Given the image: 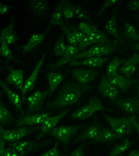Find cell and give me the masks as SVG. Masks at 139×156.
Returning <instances> with one entry per match:
<instances>
[{"instance_id": "46", "label": "cell", "mask_w": 139, "mask_h": 156, "mask_svg": "<svg viewBox=\"0 0 139 156\" xmlns=\"http://www.w3.org/2000/svg\"><path fill=\"white\" fill-rule=\"evenodd\" d=\"M5 155L6 156H19L18 153L12 148H6L5 150Z\"/></svg>"}, {"instance_id": "17", "label": "cell", "mask_w": 139, "mask_h": 156, "mask_svg": "<svg viewBox=\"0 0 139 156\" xmlns=\"http://www.w3.org/2000/svg\"><path fill=\"white\" fill-rule=\"evenodd\" d=\"M74 79L81 84H87L95 79L98 72L94 69H74L71 71Z\"/></svg>"}, {"instance_id": "14", "label": "cell", "mask_w": 139, "mask_h": 156, "mask_svg": "<svg viewBox=\"0 0 139 156\" xmlns=\"http://www.w3.org/2000/svg\"><path fill=\"white\" fill-rule=\"evenodd\" d=\"M45 56V52L43 55L41 60H40V61L38 63H37L36 68H34L33 72H32L30 76H29L28 79L26 80L24 84H23V88L21 89V93H22V97H21V99H22L23 103L26 101V99L25 98V95L28 92H29V91L33 90V89L34 88V83H35L37 76H38V74L40 70V68H41V66L43 65V63H44Z\"/></svg>"}, {"instance_id": "22", "label": "cell", "mask_w": 139, "mask_h": 156, "mask_svg": "<svg viewBox=\"0 0 139 156\" xmlns=\"http://www.w3.org/2000/svg\"><path fill=\"white\" fill-rule=\"evenodd\" d=\"M139 63V55L136 52L133 54L132 57L128 59L124 66L119 69L120 72L125 75L127 79H130V76L136 71V66Z\"/></svg>"}, {"instance_id": "40", "label": "cell", "mask_w": 139, "mask_h": 156, "mask_svg": "<svg viewBox=\"0 0 139 156\" xmlns=\"http://www.w3.org/2000/svg\"><path fill=\"white\" fill-rule=\"evenodd\" d=\"M59 144V141H56L54 147L50 150L47 151L44 154L40 155L39 156H67L66 155H63L58 150V146Z\"/></svg>"}, {"instance_id": "28", "label": "cell", "mask_w": 139, "mask_h": 156, "mask_svg": "<svg viewBox=\"0 0 139 156\" xmlns=\"http://www.w3.org/2000/svg\"><path fill=\"white\" fill-rule=\"evenodd\" d=\"M32 11L37 16H43L48 10V2L47 0H32L30 1Z\"/></svg>"}, {"instance_id": "6", "label": "cell", "mask_w": 139, "mask_h": 156, "mask_svg": "<svg viewBox=\"0 0 139 156\" xmlns=\"http://www.w3.org/2000/svg\"><path fill=\"white\" fill-rule=\"evenodd\" d=\"M118 41L112 45H105L98 44L97 45H93L89 50H85L80 54H78L75 57L73 58V61L76 59L85 58H91L92 56H97V57H101L105 55H110L112 54L114 50H116L117 48Z\"/></svg>"}, {"instance_id": "27", "label": "cell", "mask_w": 139, "mask_h": 156, "mask_svg": "<svg viewBox=\"0 0 139 156\" xmlns=\"http://www.w3.org/2000/svg\"><path fill=\"white\" fill-rule=\"evenodd\" d=\"M45 34H37L34 33L32 34L28 42L26 45L23 46H20L17 48V50H22L23 53H27L30 52L31 50L34 49V48L37 47V45H39L41 43L44 41L45 39Z\"/></svg>"}, {"instance_id": "26", "label": "cell", "mask_w": 139, "mask_h": 156, "mask_svg": "<svg viewBox=\"0 0 139 156\" xmlns=\"http://www.w3.org/2000/svg\"><path fill=\"white\" fill-rule=\"evenodd\" d=\"M108 60V58L105 57H91L86 59V60L82 61H74L70 63V66H84L92 67V68H97L103 65L104 63Z\"/></svg>"}, {"instance_id": "51", "label": "cell", "mask_w": 139, "mask_h": 156, "mask_svg": "<svg viewBox=\"0 0 139 156\" xmlns=\"http://www.w3.org/2000/svg\"><path fill=\"white\" fill-rule=\"evenodd\" d=\"M136 90H137V95L139 97V81H138V87H136Z\"/></svg>"}, {"instance_id": "47", "label": "cell", "mask_w": 139, "mask_h": 156, "mask_svg": "<svg viewBox=\"0 0 139 156\" xmlns=\"http://www.w3.org/2000/svg\"><path fill=\"white\" fill-rule=\"evenodd\" d=\"M130 119L131 121H132L134 127L136 129H137L138 133H139V125H138V123L137 122V121H136V120L135 115H133L132 117H130Z\"/></svg>"}, {"instance_id": "48", "label": "cell", "mask_w": 139, "mask_h": 156, "mask_svg": "<svg viewBox=\"0 0 139 156\" xmlns=\"http://www.w3.org/2000/svg\"><path fill=\"white\" fill-rule=\"evenodd\" d=\"M123 156H139V151H136V150L131 151V152L129 153V154L127 155H123Z\"/></svg>"}, {"instance_id": "35", "label": "cell", "mask_w": 139, "mask_h": 156, "mask_svg": "<svg viewBox=\"0 0 139 156\" xmlns=\"http://www.w3.org/2000/svg\"><path fill=\"white\" fill-rule=\"evenodd\" d=\"M125 23V33L128 39L132 41H137L139 44V35L132 24L124 21Z\"/></svg>"}, {"instance_id": "39", "label": "cell", "mask_w": 139, "mask_h": 156, "mask_svg": "<svg viewBox=\"0 0 139 156\" xmlns=\"http://www.w3.org/2000/svg\"><path fill=\"white\" fill-rule=\"evenodd\" d=\"M76 7L72 4L69 1H66V6L63 10V14L66 20L71 19L74 17L76 11Z\"/></svg>"}, {"instance_id": "1", "label": "cell", "mask_w": 139, "mask_h": 156, "mask_svg": "<svg viewBox=\"0 0 139 156\" xmlns=\"http://www.w3.org/2000/svg\"><path fill=\"white\" fill-rule=\"evenodd\" d=\"M92 90V86L80 83L70 82L65 85L59 91V94L54 101L47 104V109H60L64 107L71 105L77 103L80 97Z\"/></svg>"}, {"instance_id": "45", "label": "cell", "mask_w": 139, "mask_h": 156, "mask_svg": "<svg viewBox=\"0 0 139 156\" xmlns=\"http://www.w3.org/2000/svg\"><path fill=\"white\" fill-rule=\"evenodd\" d=\"M12 7V6H9V5H6L2 2H0V14L1 15L6 14L9 10L11 9Z\"/></svg>"}, {"instance_id": "3", "label": "cell", "mask_w": 139, "mask_h": 156, "mask_svg": "<svg viewBox=\"0 0 139 156\" xmlns=\"http://www.w3.org/2000/svg\"><path fill=\"white\" fill-rule=\"evenodd\" d=\"M52 143V140L49 139L48 140H44L42 142L26 140L12 142V143H9L8 145L10 148L14 149L18 153L20 156H24L28 153L37 151L38 150L48 146V145Z\"/></svg>"}, {"instance_id": "24", "label": "cell", "mask_w": 139, "mask_h": 156, "mask_svg": "<svg viewBox=\"0 0 139 156\" xmlns=\"http://www.w3.org/2000/svg\"><path fill=\"white\" fill-rule=\"evenodd\" d=\"M92 44H100L105 45H112L117 41H112L105 33L96 29L87 35Z\"/></svg>"}, {"instance_id": "4", "label": "cell", "mask_w": 139, "mask_h": 156, "mask_svg": "<svg viewBox=\"0 0 139 156\" xmlns=\"http://www.w3.org/2000/svg\"><path fill=\"white\" fill-rule=\"evenodd\" d=\"M109 111L103 105L102 101L97 97L92 96L90 99L89 103L87 105L82 107L81 108L77 109L70 115L72 119L85 120L91 116L94 112L97 111Z\"/></svg>"}, {"instance_id": "44", "label": "cell", "mask_w": 139, "mask_h": 156, "mask_svg": "<svg viewBox=\"0 0 139 156\" xmlns=\"http://www.w3.org/2000/svg\"><path fill=\"white\" fill-rule=\"evenodd\" d=\"M127 7L132 10H139V0H132L127 4Z\"/></svg>"}, {"instance_id": "18", "label": "cell", "mask_w": 139, "mask_h": 156, "mask_svg": "<svg viewBox=\"0 0 139 156\" xmlns=\"http://www.w3.org/2000/svg\"><path fill=\"white\" fill-rule=\"evenodd\" d=\"M15 27V20L14 18L11 17L10 18V21L9 26L7 28H5L2 31L1 38L0 40L4 41L6 44L9 45L10 44H13L17 43V33L14 29Z\"/></svg>"}, {"instance_id": "8", "label": "cell", "mask_w": 139, "mask_h": 156, "mask_svg": "<svg viewBox=\"0 0 139 156\" xmlns=\"http://www.w3.org/2000/svg\"><path fill=\"white\" fill-rule=\"evenodd\" d=\"M50 90H45L41 91L37 90L33 94L29 96L26 98L28 104V108L27 109V115H30L33 113L41 111L43 108L44 101L48 96Z\"/></svg>"}, {"instance_id": "15", "label": "cell", "mask_w": 139, "mask_h": 156, "mask_svg": "<svg viewBox=\"0 0 139 156\" xmlns=\"http://www.w3.org/2000/svg\"><path fill=\"white\" fill-rule=\"evenodd\" d=\"M98 91L103 96L111 99L112 101L116 100L117 96L119 94V91L109 81L105 76H103L101 82L98 87Z\"/></svg>"}, {"instance_id": "29", "label": "cell", "mask_w": 139, "mask_h": 156, "mask_svg": "<svg viewBox=\"0 0 139 156\" xmlns=\"http://www.w3.org/2000/svg\"><path fill=\"white\" fill-rule=\"evenodd\" d=\"M66 76V75L63 76L60 72H50V73L46 74V77L50 85V97L52 95L55 90L60 85V83Z\"/></svg>"}, {"instance_id": "13", "label": "cell", "mask_w": 139, "mask_h": 156, "mask_svg": "<svg viewBox=\"0 0 139 156\" xmlns=\"http://www.w3.org/2000/svg\"><path fill=\"white\" fill-rule=\"evenodd\" d=\"M109 81L115 87L119 88L122 91L126 93L128 90L132 87L133 85L138 83L137 79H130L122 75H119L116 73L113 76L108 78Z\"/></svg>"}, {"instance_id": "9", "label": "cell", "mask_w": 139, "mask_h": 156, "mask_svg": "<svg viewBox=\"0 0 139 156\" xmlns=\"http://www.w3.org/2000/svg\"><path fill=\"white\" fill-rule=\"evenodd\" d=\"M103 127L101 123L97 119L95 116L94 121L89 127L84 129L79 135L74 139L73 143H77L79 141H85L86 140H94L96 141L99 138Z\"/></svg>"}, {"instance_id": "37", "label": "cell", "mask_w": 139, "mask_h": 156, "mask_svg": "<svg viewBox=\"0 0 139 156\" xmlns=\"http://www.w3.org/2000/svg\"><path fill=\"white\" fill-rule=\"evenodd\" d=\"M59 26L61 27V29L63 30V33H65V34L67 37V39H68V41L70 44V45H74V46L77 47L78 42H77L75 37H74V34L73 32H72L71 30L69 28V27L66 26V24H64V22L63 20L61 21Z\"/></svg>"}, {"instance_id": "20", "label": "cell", "mask_w": 139, "mask_h": 156, "mask_svg": "<svg viewBox=\"0 0 139 156\" xmlns=\"http://www.w3.org/2000/svg\"><path fill=\"white\" fill-rule=\"evenodd\" d=\"M66 23L68 24V26L69 28L71 30L72 32H73L74 37L77 39V42L79 43V50H84L87 47L90 46L92 44V43L90 41L89 38L87 35H85L84 33H83L80 30L79 28H77L75 26H73L70 23L68 20H66Z\"/></svg>"}, {"instance_id": "36", "label": "cell", "mask_w": 139, "mask_h": 156, "mask_svg": "<svg viewBox=\"0 0 139 156\" xmlns=\"http://www.w3.org/2000/svg\"><path fill=\"white\" fill-rule=\"evenodd\" d=\"M126 60H120V59L115 56L110 63H109L108 66V69H107V77H109L113 76L114 74L116 73V69H118L119 66L123 63H125Z\"/></svg>"}, {"instance_id": "10", "label": "cell", "mask_w": 139, "mask_h": 156, "mask_svg": "<svg viewBox=\"0 0 139 156\" xmlns=\"http://www.w3.org/2000/svg\"><path fill=\"white\" fill-rule=\"evenodd\" d=\"M53 113H39L34 115H19L16 122L15 127H23V126L33 125L35 124H42Z\"/></svg>"}, {"instance_id": "34", "label": "cell", "mask_w": 139, "mask_h": 156, "mask_svg": "<svg viewBox=\"0 0 139 156\" xmlns=\"http://www.w3.org/2000/svg\"><path fill=\"white\" fill-rule=\"evenodd\" d=\"M132 142H130L129 140L126 139L125 141L123 142L122 143L115 145V146L112 148V149L111 150V151L109 153L108 156H117L119 155H121V153L126 151L132 146Z\"/></svg>"}, {"instance_id": "50", "label": "cell", "mask_w": 139, "mask_h": 156, "mask_svg": "<svg viewBox=\"0 0 139 156\" xmlns=\"http://www.w3.org/2000/svg\"><path fill=\"white\" fill-rule=\"evenodd\" d=\"M6 150V149H5ZM5 150L4 151H0V156H6L5 155Z\"/></svg>"}, {"instance_id": "42", "label": "cell", "mask_w": 139, "mask_h": 156, "mask_svg": "<svg viewBox=\"0 0 139 156\" xmlns=\"http://www.w3.org/2000/svg\"><path fill=\"white\" fill-rule=\"evenodd\" d=\"M118 2H120L119 1H118V0H106V1H105V2H104L103 6L101 8V10H99V12H98V14L97 15V17H99L108 7L114 6V5L116 4Z\"/></svg>"}, {"instance_id": "41", "label": "cell", "mask_w": 139, "mask_h": 156, "mask_svg": "<svg viewBox=\"0 0 139 156\" xmlns=\"http://www.w3.org/2000/svg\"><path fill=\"white\" fill-rule=\"evenodd\" d=\"M79 29L83 33L86 34L87 35L91 32L97 29V26H95L94 25H91V24L88 23L87 22H81L79 23Z\"/></svg>"}, {"instance_id": "32", "label": "cell", "mask_w": 139, "mask_h": 156, "mask_svg": "<svg viewBox=\"0 0 139 156\" xmlns=\"http://www.w3.org/2000/svg\"><path fill=\"white\" fill-rule=\"evenodd\" d=\"M0 41H1V44H2L1 49H0V55L6 59V63H9V61H15L17 63H23L21 61L18 60L17 58H16L15 57L13 56L11 50H10L9 47L8 46V45L6 44V43L3 41H2V40H0Z\"/></svg>"}, {"instance_id": "31", "label": "cell", "mask_w": 139, "mask_h": 156, "mask_svg": "<svg viewBox=\"0 0 139 156\" xmlns=\"http://www.w3.org/2000/svg\"><path fill=\"white\" fill-rule=\"evenodd\" d=\"M14 120L12 115L9 109H7L5 104L1 101V105H0V122L1 126L9 125L11 124Z\"/></svg>"}, {"instance_id": "23", "label": "cell", "mask_w": 139, "mask_h": 156, "mask_svg": "<svg viewBox=\"0 0 139 156\" xmlns=\"http://www.w3.org/2000/svg\"><path fill=\"white\" fill-rule=\"evenodd\" d=\"M119 5H118L116 8H115L114 11L112 15V18L109 20L108 23L105 24V29L106 31L108 32V33L110 34L115 39H116V41L119 43H121V44L123 45V41H122V39L120 37L119 34L118 33V30H117V25H116V16H117V10H118Z\"/></svg>"}, {"instance_id": "25", "label": "cell", "mask_w": 139, "mask_h": 156, "mask_svg": "<svg viewBox=\"0 0 139 156\" xmlns=\"http://www.w3.org/2000/svg\"><path fill=\"white\" fill-rule=\"evenodd\" d=\"M123 138V136L115 132L112 129L103 127L99 138L95 142H99V143H107V142H111L115 140Z\"/></svg>"}, {"instance_id": "2", "label": "cell", "mask_w": 139, "mask_h": 156, "mask_svg": "<svg viewBox=\"0 0 139 156\" xmlns=\"http://www.w3.org/2000/svg\"><path fill=\"white\" fill-rule=\"evenodd\" d=\"M81 127V125L61 126L49 131L45 136H52L57 138L58 141H61L63 144V151L66 152L68 151V147L71 138L75 135Z\"/></svg>"}, {"instance_id": "16", "label": "cell", "mask_w": 139, "mask_h": 156, "mask_svg": "<svg viewBox=\"0 0 139 156\" xmlns=\"http://www.w3.org/2000/svg\"><path fill=\"white\" fill-rule=\"evenodd\" d=\"M79 48L74 46L73 45H69L67 47V50L66 51L65 55L63 56L60 60L56 62L55 63H52L50 65H48V68L51 71H55L59 68L60 66L64 65L67 63H71L73 61V58L78 55Z\"/></svg>"}, {"instance_id": "21", "label": "cell", "mask_w": 139, "mask_h": 156, "mask_svg": "<svg viewBox=\"0 0 139 156\" xmlns=\"http://www.w3.org/2000/svg\"><path fill=\"white\" fill-rule=\"evenodd\" d=\"M0 82H1L2 87L4 89V90L5 91H6L9 101H11L13 103V105H15L16 111L20 112L21 113V114L24 115L25 113L23 112V109H22V103H23L22 99L20 98V96H19L17 93H15V91L10 90V89L8 87V86L6 85V83H5V81H4L3 80H1V81Z\"/></svg>"}, {"instance_id": "11", "label": "cell", "mask_w": 139, "mask_h": 156, "mask_svg": "<svg viewBox=\"0 0 139 156\" xmlns=\"http://www.w3.org/2000/svg\"><path fill=\"white\" fill-rule=\"evenodd\" d=\"M112 103L123 111L132 114H139V100L135 97L116 99Z\"/></svg>"}, {"instance_id": "30", "label": "cell", "mask_w": 139, "mask_h": 156, "mask_svg": "<svg viewBox=\"0 0 139 156\" xmlns=\"http://www.w3.org/2000/svg\"><path fill=\"white\" fill-rule=\"evenodd\" d=\"M66 6V0H63V1L59 2L56 7V9L55 12H53L52 15L51 20H50V24L52 25H59L61 23V21H62V14H63V10L64 7Z\"/></svg>"}, {"instance_id": "19", "label": "cell", "mask_w": 139, "mask_h": 156, "mask_svg": "<svg viewBox=\"0 0 139 156\" xmlns=\"http://www.w3.org/2000/svg\"><path fill=\"white\" fill-rule=\"evenodd\" d=\"M9 69L10 73L5 80V83L13 85L17 90H21L24 84L23 69H12V68H9Z\"/></svg>"}, {"instance_id": "12", "label": "cell", "mask_w": 139, "mask_h": 156, "mask_svg": "<svg viewBox=\"0 0 139 156\" xmlns=\"http://www.w3.org/2000/svg\"><path fill=\"white\" fill-rule=\"evenodd\" d=\"M70 111V109H68L62 112H61L59 114L56 115L53 117H49L48 118H47V119L41 124V132L40 133L38 136H36V138L37 140H40L41 138L45 137V134L48 132L49 131L52 130V129L55 128L56 125H57V123L59 122V120L63 117L65 116V115L68 114Z\"/></svg>"}, {"instance_id": "7", "label": "cell", "mask_w": 139, "mask_h": 156, "mask_svg": "<svg viewBox=\"0 0 139 156\" xmlns=\"http://www.w3.org/2000/svg\"><path fill=\"white\" fill-rule=\"evenodd\" d=\"M103 116L108 121L112 129L117 133L124 136L129 135L132 133L134 125L130 118H115L109 116L105 114H103Z\"/></svg>"}, {"instance_id": "5", "label": "cell", "mask_w": 139, "mask_h": 156, "mask_svg": "<svg viewBox=\"0 0 139 156\" xmlns=\"http://www.w3.org/2000/svg\"><path fill=\"white\" fill-rule=\"evenodd\" d=\"M41 127H28L23 126L17 129L9 130L4 129L3 126H1V131H0V137H2L4 140H7L12 142H17L23 138V137L39 131Z\"/></svg>"}, {"instance_id": "49", "label": "cell", "mask_w": 139, "mask_h": 156, "mask_svg": "<svg viewBox=\"0 0 139 156\" xmlns=\"http://www.w3.org/2000/svg\"><path fill=\"white\" fill-rule=\"evenodd\" d=\"M130 46L134 48V50L139 51V44H138V43L137 44H131Z\"/></svg>"}, {"instance_id": "33", "label": "cell", "mask_w": 139, "mask_h": 156, "mask_svg": "<svg viewBox=\"0 0 139 156\" xmlns=\"http://www.w3.org/2000/svg\"><path fill=\"white\" fill-rule=\"evenodd\" d=\"M65 35V33H63L61 34L60 37H59L57 42H56L54 48V53L55 56H63L65 55L66 51L67 50V47H68V45H66L65 41H64Z\"/></svg>"}, {"instance_id": "43", "label": "cell", "mask_w": 139, "mask_h": 156, "mask_svg": "<svg viewBox=\"0 0 139 156\" xmlns=\"http://www.w3.org/2000/svg\"><path fill=\"white\" fill-rule=\"evenodd\" d=\"M70 156H85L84 155V144H80Z\"/></svg>"}, {"instance_id": "38", "label": "cell", "mask_w": 139, "mask_h": 156, "mask_svg": "<svg viewBox=\"0 0 139 156\" xmlns=\"http://www.w3.org/2000/svg\"><path fill=\"white\" fill-rule=\"evenodd\" d=\"M75 14L77 15V17L80 19V20H86L92 23V25H94V23H93V21L91 20L89 12L87 11L86 10H85L84 8H82L80 6H77L76 7Z\"/></svg>"}]
</instances>
